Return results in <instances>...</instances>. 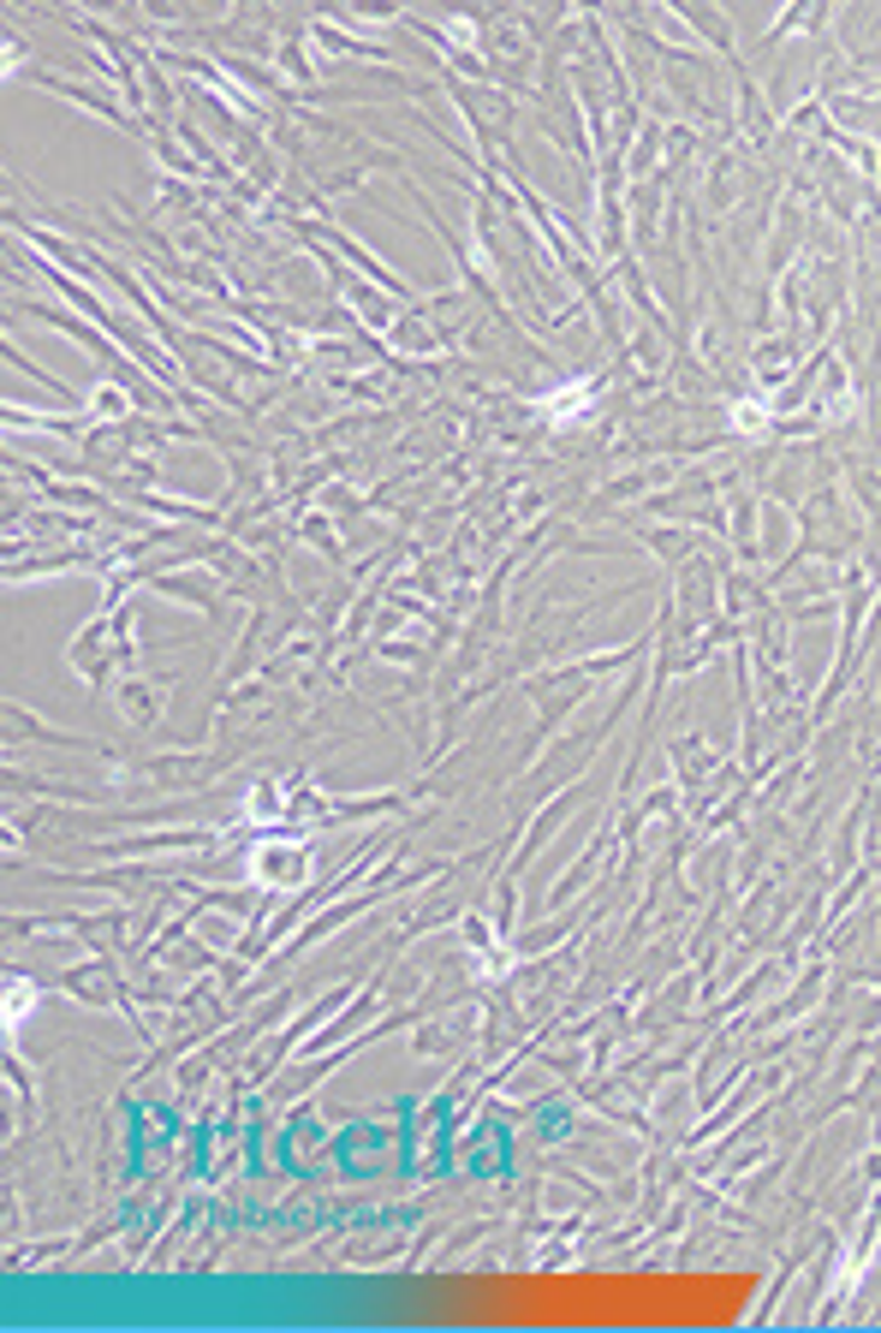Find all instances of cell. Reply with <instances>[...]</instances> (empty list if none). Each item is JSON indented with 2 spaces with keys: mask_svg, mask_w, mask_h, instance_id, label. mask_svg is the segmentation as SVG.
Returning <instances> with one entry per match:
<instances>
[{
  "mask_svg": "<svg viewBox=\"0 0 881 1333\" xmlns=\"http://www.w3.org/2000/svg\"><path fill=\"white\" fill-rule=\"evenodd\" d=\"M42 84H48V90H60V96H72V101H84V108H96L101 119H114V126H137L119 101H108L101 90H90V84H66V78H42Z\"/></svg>",
  "mask_w": 881,
  "mask_h": 1333,
  "instance_id": "6da1fadb",
  "label": "cell"
}]
</instances>
